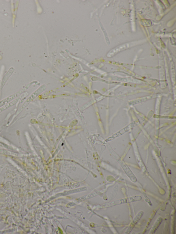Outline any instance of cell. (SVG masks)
Wrapping results in <instances>:
<instances>
[{
	"label": "cell",
	"mask_w": 176,
	"mask_h": 234,
	"mask_svg": "<svg viewBox=\"0 0 176 234\" xmlns=\"http://www.w3.org/2000/svg\"><path fill=\"white\" fill-rule=\"evenodd\" d=\"M24 89H22L20 90L19 91L17 92L16 93L14 94H13L10 96L8 97L5 99L0 101V107H2V106H4L5 105L9 103L10 102L14 99L15 98H17L19 96L21 93L23 92L24 91Z\"/></svg>",
	"instance_id": "obj_1"
},
{
	"label": "cell",
	"mask_w": 176,
	"mask_h": 234,
	"mask_svg": "<svg viewBox=\"0 0 176 234\" xmlns=\"http://www.w3.org/2000/svg\"><path fill=\"white\" fill-rule=\"evenodd\" d=\"M144 212L143 211H140L138 213V214L137 215V216H136L134 220L131 223H130V225L128 228L127 230L126 231V234H129L131 232V231L134 228L135 225L137 224V223L139 221V220L141 219V217H142L143 215Z\"/></svg>",
	"instance_id": "obj_2"
},
{
	"label": "cell",
	"mask_w": 176,
	"mask_h": 234,
	"mask_svg": "<svg viewBox=\"0 0 176 234\" xmlns=\"http://www.w3.org/2000/svg\"><path fill=\"white\" fill-rule=\"evenodd\" d=\"M121 165L125 171L126 172L128 176L130 178L131 180L133 182H136L137 181L136 178L134 174H133L132 172L131 171V170L127 166V165L125 164L124 163H122Z\"/></svg>",
	"instance_id": "obj_3"
},
{
	"label": "cell",
	"mask_w": 176,
	"mask_h": 234,
	"mask_svg": "<svg viewBox=\"0 0 176 234\" xmlns=\"http://www.w3.org/2000/svg\"><path fill=\"white\" fill-rule=\"evenodd\" d=\"M23 97V95H21V97H19L17 99L13 101V102H9L7 104L5 105L3 107L0 108V113H1L2 112L5 110H7V109L11 107L12 106L15 105L18 102V101L21 99Z\"/></svg>",
	"instance_id": "obj_4"
},
{
	"label": "cell",
	"mask_w": 176,
	"mask_h": 234,
	"mask_svg": "<svg viewBox=\"0 0 176 234\" xmlns=\"http://www.w3.org/2000/svg\"><path fill=\"white\" fill-rule=\"evenodd\" d=\"M162 220L163 219L161 217H159L158 218L153 226V228H152L150 231V234H154L155 233L157 229L158 228L160 225L161 224Z\"/></svg>",
	"instance_id": "obj_5"
},
{
	"label": "cell",
	"mask_w": 176,
	"mask_h": 234,
	"mask_svg": "<svg viewBox=\"0 0 176 234\" xmlns=\"http://www.w3.org/2000/svg\"><path fill=\"white\" fill-rule=\"evenodd\" d=\"M12 69H13L12 68L10 69L9 71H8V72L6 75H5V76L4 77L3 79H2V81L1 84V86H0L1 89H2V88L4 86L5 83H6V82L7 81L8 79L9 78V77L13 73V71H12L14 70V69H13V70H12Z\"/></svg>",
	"instance_id": "obj_6"
},
{
	"label": "cell",
	"mask_w": 176,
	"mask_h": 234,
	"mask_svg": "<svg viewBox=\"0 0 176 234\" xmlns=\"http://www.w3.org/2000/svg\"><path fill=\"white\" fill-rule=\"evenodd\" d=\"M10 153V151L6 150H2V149H0V153Z\"/></svg>",
	"instance_id": "obj_7"
},
{
	"label": "cell",
	"mask_w": 176,
	"mask_h": 234,
	"mask_svg": "<svg viewBox=\"0 0 176 234\" xmlns=\"http://www.w3.org/2000/svg\"><path fill=\"white\" fill-rule=\"evenodd\" d=\"M5 126V125L2 124L0 126V132H1L2 130L3 129Z\"/></svg>",
	"instance_id": "obj_8"
}]
</instances>
